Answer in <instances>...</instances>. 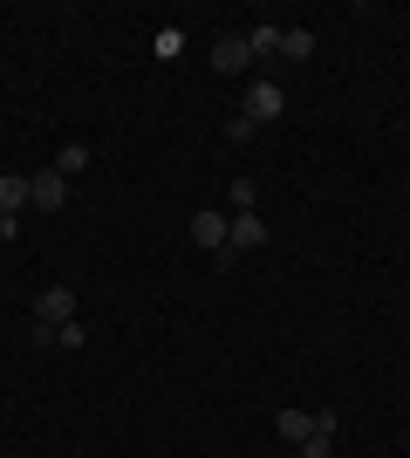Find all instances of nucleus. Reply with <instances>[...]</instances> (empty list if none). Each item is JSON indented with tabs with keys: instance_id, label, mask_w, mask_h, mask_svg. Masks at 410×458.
<instances>
[{
	"instance_id": "nucleus-1",
	"label": "nucleus",
	"mask_w": 410,
	"mask_h": 458,
	"mask_svg": "<svg viewBox=\"0 0 410 458\" xmlns=\"http://www.w3.org/2000/svg\"><path fill=\"white\" fill-rule=\"evenodd\" d=\"M226 233H233V212H219V206H198L192 212V240H198V247L226 253Z\"/></svg>"
},
{
	"instance_id": "nucleus-2",
	"label": "nucleus",
	"mask_w": 410,
	"mask_h": 458,
	"mask_svg": "<svg viewBox=\"0 0 410 458\" xmlns=\"http://www.w3.org/2000/svg\"><path fill=\"white\" fill-rule=\"evenodd\" d=\"M62 322H76V287H48L35 301V328H62Z\"/></svg>"
},
{
	"instance_id": "nucleus-3",
	"label": "nucleus",
	"mask_w": 410,
	"mask_h": 458,
	"mask_svg": "<svg viewBox=\"0 0 410 458\" xmlns=\"http://www.w3.org/2000/svg\"><path fill=\"white\" fill-rule=\"evenodd\" d=\"M213 69H219V76H247V69H254L247 35H219V41H213Z\"/></svg>"
},
{
	"instance_id": "nucleus-4",
	"label": "nucleus",
	"mask_w": 410,
	"mask_h": 458,
	"mask_svg": "<svg viewBox=\"0 0 410 458\" xmlns=\"http://www.w3.org/2000/svg\"><path fill=\"white\" fill-rule=\"evenodd\" d=\"M280 110H288V96H280V82H267V76H260L254 89H247V116H254V123H273Z\"/></svg>"
},
{
	"instance_id": "nucleus-5",
	"label": "nucleus",
	"mask_w": 410,
	"mask_h": 458,
	"mask_svg": "<svg viewBox=\"0 0 410 458\" xmlns=\"http://www.w3.org/2000/svg\"><path fill=\"white\" fill-rule=\"evenodd\" d=\"M62 199H69V178H62V172H41V178H28V206H41V212H62Z\"/></svg>"
},
{
	"instance_id": "nucleus-6",
	"label": "nucleus",
	"mask_w": 410,
	"mask_h": 458,
	"mask_svg": "<svg viewBox=\"0 0 410 458\" xmlns=\"http://www.w3.org/2000/svg\"><path fill=\"white\" fill-rule=\"evenodd\" d=\"M260 240H267V226H260V212H233V233H226V253H254Z\"/></svg>"
},
{
	"instance_id": "nucleus-7",
	"label": "nucleus",
	"mask_w": 410,
	"mask_h": 458,
	"mask_svg": "<svg viewBox=\"0 0 410 458\" xmlns=\"http://www.w3.org/2000/svg\"><path fill=\"white\" fill-rule=\"evenodd\" d=\"M273 431H280L288 445H308V438H314V411H280V418H273Z\"/></svg>"
},
{
	"instance_id": "nucleus-8",
	"label": "nucleus",
	"mask_w": 410,
	"mask_h": 458,
	"mask_svg": "<svg viewBox=\"0 0 410 458\" xmlns=\"http://www.w3.org/2000/svg\"><path fill=\"white\" fill-rule=\"evenodd\" d=\"M21 206H28V178H0V219H21Z\"/></svg>"
},
{
	"instance_id": "nucleus-9",
	"label": "nucleus",
	"mask_w": 410,
	"mask_h": 458,
	"mask_svg": "<svg viewBox=\"0 0 410 458\" xmlns=\"http://www.w3.org/2000/svg\"><path fill=\"white\" fill-rule=\"evenodd\" d=\"M280 55H288V62H308L314 55V35H308V28H280Z\"/></svg>"
},
{
	"instance_id": "nucleus-10",
	"label": "nucleus",
	"mask_w": 410,
	"mask_h": 458,
	"mask_svg": "<svg viewBox=\"0 0 410 458\" xmlns=\"http://www.w3.org/2000/svg\"><path fill=\"white\" fill-rule=\"evenodd\" d=\"M55 172H62V178L89 172V144H62V151H55Z\"/></svg>"
},
{
	"instance_id": "nucleus-11",
	"label": "nucleus",
	"mask_w": 410,
	"mask_h": 458,
	"mask_svg": "<svg viewBox=\"0 0 410 458\" xmlns=\"http://www.w3.org/2000/svg\"><path fill=\"white\" fill-rule=\"evenodd\" d=\"M247 48H254V62H260V55H280V28H273V21H260L254 35H247Z\"/></svg>"
},
{
	"instance_id": "nucleus-12",
	"label": "nucleus",
	"mask_w": 410,
	"mask_h": 458,
	"mask_svg": "<svg viewBox=\"0 0 410 458\" xmlns=\"http://www.w3.org/2000/svg\"><path fill=\"white\" fill-rule=\"evenodd\" d=\"M226 206H233V212H254V178H233V185H226Z\"/></svg>"
},
{
	"instance_id": "nucleus-13",
	"label": "nucleus",
	"mask_w": 410,
	"mask_h": 458,
	"mask_svg": "<svg viewBox=\"0 0 410 458\" xmlns=\"http://www.w3.org/2000/svg\"><path fill=\"white\" fill-rule=\"evenodd\" d=\"M226 137H233V144H254V137H260V123H254V116H247V110H239L233 123H226Z\"/></svg>"
},
{
	"instance_id": "nucleus-14",
	"label": "nucleus",
	"mask_w": 410,
	"mask_h": 458,
	"mask_svg": "<svg viewBox=\"0 0 410 458\" xmlns=\"http://www.w3.org/2000/svg\"><path fill=\"white\" fill-rule=\"evenodd\" d=\"M82 343H89V335H82V322H62V328H55V349H82Z\"/></svg>"
},
{
	"instance_id": "nucleus-15",
	"label": "nucleus",
	"mask_w": 410,
	"mask_h": 458,
	"mask_svg": "<svg viewBox=\"0 0 410 458\" xmlns=\"http://www.w3.org/2000/svg\"><path fill=\"white\" fill-rule=\"evenodd\" d=\"M301 458H335V438H322V431H314V438L301 445Z\"/></svg>"
}]
</instances>
